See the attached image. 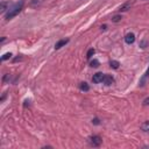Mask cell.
I'll list each match as a JSON object with an SVG mask.
<instances>
[{
  "mask_svg": "<svg viewBox=\"0 0 149 149\" xmlns=\"http://www.w3.org/2000/svg\"><path fill=\"white\" fill-rule=\"evenodd\" d=\"M23 6H24V0H19L17 2H15L13 6H10V7L8 8V10H7L6 15H5V19L8 21V20L13 19L14 16H16V15L22 10Z\"/></svg>",
  "mask_w": 149,
  "mask_h": 149,
  "instance_id": "6da1fadb",
  "label": "cell"
},
{
  "mask_svg": "<svg viewBox=\"0 0 149 149\" xmlns=\"http://www.w3.org/2000/svg\"><path fill=\"white\" fill-rule=\"evenodd\" d=\"M102 140L99 135H93V136H90L88 137V143L92 146V147H99L101 144Z\"/></svg>",
  "mask_w": 149,
  "mask_h": 149,
  "instance_id": "7a4b0ae2",
  "label": "cell"
},
{
  "mask_svg": "<svg viewBox=\"0 0 149 149\" xmlns=\"http://www.w3.org/2000/svg\"><path fill=\"white\" fill-rule=\"evenodd\" d=\"M148 79H149V66H148V69H147V71L143 73V76L140 78V81H139V85L140 86H144L146 84H147V81H148Z\"/></svg>",
  "mask_w": 149,
  "mask_h": 149,
  "instance_id": "3957f363",
  "label": "cell"
},
{
  "mask_svg": "<svg viewBox=\"0 0 149 149\" xmlns=\"http://www.w3.org/2000/svg\"><path fill=\"white\" fill-rule=\"evenodd\" d=\"M104 76H105V73L97 72L95 74H93V77H92V81H93V83H95V84H98V83H102Z\"/></svg>",
  "mask_w": 149,
  "mask_h": 149,
  "instance_id": "277c9868",
  "label": "cell"
},
{
  "mask_svg": "<svg viewBox=\"0 0 149 149\" xmlns=\"http://www.w3.org/2000/svg\"><path fill=\"white\" fill-rule=\"evenodd\" d=\"M134 41H135V35H134L133 33H128V34L125 36V42H126L127 44H132V43H134Z\"/></svg>",
  "mask_w": 149,
  "mask_h": 149,
  "instance_id": "5b68a950",
  "label": "cell"
},
{
  "mask_svg": "<svg viewBox=\"0 0 149 149\" xmlns=\"http://www.w3.org/2000/svg\"><path fill=\"white\" fill-rule=\"evenodd\" d=\"M102 83L105 84V85H112L113 83H114V78L112 77V76H109V74H105L104 76V79H102Z\"/></svg>",
  "mask_w": 149,
  "mask_h": 149,
  "instance_id": "8992f818",
  "label": "cell"
},
{
  "mask_svg": "<svg viewBox=\"0 0 149 149\" xmlns=\"http://www.w3.org/2000/svg\"><path fill=\"white\" fill-rule=\"evenodd\" d=\"M66 43H69V38H65V40H59L56 44H55V49L56 50H58V49H61L62 47H64Z\"/></svg>",
  "mask_w": 149,
  "mask_h": 149,
  "instance_id": "52a82bcc",
  "label": "cell"
},
{
  "mask_svg": "<svg viewBox=\"0 0 149 149\" xmlns=\"http://www.w3.org/2000/svg\"><path fill=\"white\" fill-rule=\"evenodd\" d=\"M130 8V2H126V3H123L120 8H119V10L120 12H126V10H128Z\"/></svg>",
  "mask_w": 149,
  "mask_h": 149,
  "instance_id": "ba28073f",
  "label": "cell"
},
{
  "mask_svg": "<svg viewBox=\"0 0 149 149\" xmlns=\"http://www.w3.org/2000/svg\"><path fill=\"white\" fill-rule=\"evenodd\" d=\"M79 88H80L81 91L87 92V91L90 90V86L87 85V83H85V81H84V83H80V84H79Z\"/></svg>",
  "mask_w": 149,
  "mask_h": 149,
  "instance_id": "9c48e42d",
  "label": "cell"
},
{
  "mask_svg": "<svg viewBox=\"0 0 149 149\" xmlns=\"http://www.w3.org/2000/svg\"><path fill=\"white\" fill-rule=\"evenodd\" d=\"M141 129L143 132H149V121H144L142 125H141Z\"/></svg>",
  "mask_w": 149,
  "mask_h": 149,
  "instance_id": "30bf717a",
  "label": "cell"
},
{
  "mask_svg": "<svg viewBox=\"0 0 149 149\" xmlns=\"http://www.w3.org/2000/svg\"><path fill=\"white\" fill-rule=\"evenodd\" d=\"M7 6H8V2H7V1H2V2L0 3V12L3 13V12L7 9Z\"/></svg>",
  "mask_w": 149,
  "mask_h": 149,
  "instance_id": "8fae6325",
  "label": "cell"
},
{
  "mask_svg": "<svg viewBox=\"0 0 149 149\" xmlns=\"http://www.w3.org/2000/svg\"><path fill=\"white\" fill-rule=\"evenodd\" d=\"M119 65H120V63H119L118 61H111V62H109V66H111L112 69H118Z\"/></svg>",
  "mask_w": 149,
  "mask_h": 149,
  "instance_id": "7c38bea8",
  "label": "cell"
},
{
  "mask_svg": "<svg viewBox=\"0 0 149 149\" xmlns=\"http://www.w3.org/2000/svg\"><path fill=\"white\" fill-rule=\"evenodd\" d=\"M94 52H95V51H94V49H93V48H92V49H90V50L87 51V54H86V58H87V59H91V57L94 55Z\"/></svg>",
  "mask_w": 149,
  "mask_h": 149,
  "instance_id": "4fadbf2b",
  "label": "cell"
},
{
  "mask_svg": "<svg viewBox=\"0 0 149 149\" xmlns=\"http://www.w3.org/2000/svg\"><path fill=\"white\" fill-rule=\"evenodd\" d=\"M90 65H91L92 68H98V66H99V61H98V59H93V61L90 62Z\"/></svg>",
  "mask_w": 149,
  "mask_h": 149,
  "instance_id": "5bb4252c",
  "label": "cell"
},
{
  "mask_svg": "<svg viewBox=\"0 0 149 149\" xmlns=\"http://www.w3.org/2000/svg\"><path fill=\"white\" fill-rule=\"evenodd\" d=\"M10 57H12V54H10V52H6V54H5V55L1 57V61H6V59H9Z\"/></svg>",
  "mask_w": 149,
  "mask_h": 149,
  "instance_id": "9a60e30c",
  "label": "cell"
},
{
  "mask_svg": "<svg viewBox=\"0 0 149 149\" xmlns=\"http://www.w3.org/2000/svg\"><path fill=\"white\" fill-rule=\"evenodd\" d=\"M121 19H122L121 15H114V16L112 17V21H113V22H119Z\"/></svg>",
  "mask_w": 149,
  "mask_h": 149,
  "instance_id": "2e32d148",
  "label": "cell"
},
{
  "mask_svg": "<svg viewBox=\"0 0 149 149\" xmlns=\"http://www.w3.org/2000/svg\"><path fill=\"white\" fill-rule=\"evenodd\" d=\"M92 123H94V125H100V121H99L98 118H94V119L92 120Z\"/></svg>",
  "mask_w": 149,
  "mask_h": 149,
  "instance_id": "e0dca14e",
  "label": "cell"
},
{
  "mask_svg": "<svg viewBox=\"0 0 149 149\" xmlns=\"http://www.w3.org/2000/svg\"><path fill=\"white\" fill-rule=\"evenodd\" d=\"M143 105H144V106H148V105H149V97L143 100Z\"/></svg>",
  "mask_w": 149,
  "mask_h": 149,
  "instance_id": "ac0fdd59",
  "label": "cell"
},
{
  "mask_svg": "<svg viewBox=\"0 0 149 149\" xmlns=\"http://www.w3.org/2000/svg\"><path fill=\"white\" fill-rule=\"evenodd\" d=\"M106 27H107V26H106V24H104V26H101V29H104V30H105V29H106Z\"/></svg>",
  "mask_w": 149,
  "mask_h": 149,
  "instance_id": "d6986e66",
  "label": "cell"
}]
</instances>
